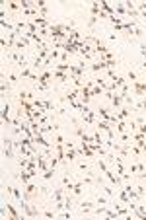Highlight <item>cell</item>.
<instances>
[{
  "mask_svg": "<svg viewBox=\"0 0 146 220\" xmlns=\"http://www.w3.org/2000/svg\"><path fill=\"white\" fill-rule=\"evenodd\" d=\"M64 197H66V189L64 187H57V189H53V193H51V201L53 203H61V201H64Z\"/></svg>",
  "mask_w": 146,
  "mask_h": 220,
  "instance_id": "6da1fadb",
  "label": "cell"
},
{
  "mask_svg": "<svg viewBox=\"0 0 146 220\" xmlns=\"http://www.w3.org/2000/svg\"><path fill=\"white\" fill-rule=\"evenodd\" d=\"M10 111H12V107H10V103L6 101L4 105H2V123H4V125H10V127H12V119H10Z\"/></svg>",
  "mask_w": 146,
  "mask_h": 220,
  "instance_id": "7a4b0ae2",
  "label": "cell"
},
{
  "mask_svg": "<svg viewBox=\"0 0 146 220\" xmlns=\"http://www.w3.org/2000/svg\"><path fill=\"white\" fill-rule=\"evenodd\" d=\"M6 191H8L10 195H14V197H16V201H18V203H24V201H25L24 193L20 191L18 187H14V185H8V187H6Z\"/></svg>",
  "mask_w": 146,
  "mask_h": 220,
  "instance_id": "3957f363",
  "label": "cell"
},
{
  "mask_svg": "<svg viewBox=\"0 0 146 220\" xmlns=\"http://www.w3.org/2000/svg\"><path fill=\"white\" fill-rule=\"evenodd\" d=\"M37 185L35 183H25V189H24V197H25V201H27L29 197H33L35 193H37Z\"/></svg>",
  "mask_w": 146,
  "mask_h": 220,
  "instance_id": "277c9868",
  "label": "cell"
},
{
  "mask_svg": "<svg viewBox=\"0 0 146 220\" xmlns=\"http://www.w3.org/2000/svg\"><path fill=\"white\" fill-rule=\"evenodd\" d=\"M121 107H123V98L119 94H115L113 99H111V109H113V111H119Z\"/></svg>",
  "mask_w": 146,
  "mask_h": 220,
  "instance_id": "5b68a950",
  "label": "cell"
},
{
  "mask_svg": "<svg viewBox=\"0 0 146 220\" xmlns=\"http://www.w3.org/2000/svg\"><path fill=\"white\" fill-rule=\"evenodd\" d=\"M90 70L92 72H99V70H107V62L105 61H95L94 64L90 66Z\"/></svg>",
  "mask_w": 146,
  "mask_h": 220,
  "instance_id": "8992f818",
  "label": "cell"
},
{
  "mask_svg": "<svg viewBox=\"0 0 146 220\" xmlns=\"http://www.w3.org/2000/svg\"><path fill=\"white\" fill-rule=\"evenodd\" d=\"M115 113H117V117L121 119V121H129V119H131V109H129V107H121L119 111H115Z\"/></svg>",
  "mask_w": 146,
  "mask_h": 220,
  "instance_id": "52a82bcc",
  "label": "cell"
},
{
  "mask_svg": "<svg viewBox=\"0 0 146 220\" xmlns=\"http://www.w3.org/2000/svg\"><path fill=\"white\" fill-rule=\"evenodd\" d=\"M92 208H94V203H92V201H82V203H80V212H82V214L90 212Z\"/></svg>",
  "mask_w": 146,
  "mask_h": 220,
  "instance_id": "ba28073f",
  "label": "cell"
},
{
  "mask_svg": "<svg viewBox=\"0 0 146 220\" xmlns=\"http://www.w3.org/2000/svg\"><path fill=\"white\" fill-rule=\"evenodd\" d=\"M82 189H84V183H82V181H74V189H72V195L80 197V195H82Z\"/></svg>",
  "mask_w": 146,
  "mask_h": 220,
  "instance_id": "9c48e42d",
  "label": "cell"
},
{
  "mask_svg": "<svg viewBox=\"0 0 146 220\" xmlns=\"http://www.w3.org/2000/svg\"><path fill=\"white\" fill-rule=\"evenodd\" d=\"M55 173H57V172H55V169H53V168L45 169V172H43V179H45V181H51V179L55 177Z\"/></svg>",
  "mask_w": 146,
  "mask_h": 220,
  "instance_id": "30bf717a",
  "label": "cell"
},
{
  "mask_svg": "<svg viewBox=\"0 0 146 220\" xmlns=\"http://www.w3.org/2000/svg\"><path fill=\"white\" fill-rule=\"evenodd\" d=\"M99 10H101V4H99V2H92V6H90V12H92V16H95V18H98Z\"/></svg>",
  "mask_w": 146,
  "mask_h": 220,
  "instance_id": "8fae6325",
  "label": "cell"
},
{
  "mask_svg": "<svg viewBox=\"0 0 146 220\" xmlns=\"http://www.w3.org/2000/svg\"><path fill=\"white\" fill-rule=\"evenodd\" d=\"M127 127L131 129V132H138V123L134 121V119H129V121H127Z\"/></svg>",
  "mask_w": 146,
  "mask_h": 220,
  "instance_id": "7c38bea8",
  "label": "cell"
},
{
  "mask_svg": "<svg viewBox=\"0 0 146 220\" xmlns=\"http://www.w3.org/2000/svg\"><path fill=\"white\" fill-rule=\"evenodd\" d=\"M95 203H98V205H109V197L107 195H98L95 197Z\"/></svg>",
  "mask_w": 146,
  "mask_h": 220,
  "instance_id": "4fadbf2b",
  "label": "cell"
},
{
  "mask_svg": "<svg viewBox=\"0 0 146 220\" xmlns=\"http://www.w3.org/2000/svg\"><path fill=\"white\" fill-rule=\"evenodd\" d=\"M115 127H117V132H119V135H123V132H127V121H119Z\"/></svg>",
  "mask_w": 146,
  "mask_h": 220,
  "instance_id": "5bb4252c",
  "label": "cell"
},
{
  "mask_svg": "<svg viewBox=\"0 0 146 220\" xmlns=\"http://www.w3.org/2000/svg\"><path fill=\"white\" fill-rule=\"evenodd\" d=\"M76 156H78V152H76V148H74V150H66L64 158H66V160H70V162H72V160H76Z\"/></svg>",
  "mask_w": 146,
  "mask_h": 220,
  "instance_id": "9a60e30c",
  "label": "cell"
},
{
  "mask_svg": "<svg viewBox=\"0 0 146 220\" xmlns=\"http://www.w3.org/2000/svg\"><path fill=\"white\" fill-rule=\"evenodd\" d=\"M31 103H33V107H35V109H45V101H41L39 98H35Z\"/></svg>",
  "mask_w": 146,
  "mask_h": 220,
  "instance_id": "2e32d148",
  "label": "cell"
},
{
  "mask_svg": "<svg viewBox=\"0 0 146 220\" xmlns=\"http://www.w3.org/2000/svg\"><path fill=\"white\" fill-rule=\"evenodd\" d=\"M6 6H8V10H12V12H16V10H22L20 2H6Z\"/></svg>",
  "mask_w": 146,
  "mask_h": 220,
  "instance_id": "e0dca14e",
  "label": "cell"
},
{
  "mask_svg": "<svg viewBox=\"0 0 146 220\" xmlns=\"http://www.w3.org/2000/svg\"><path fill=\"white\" fill-rule=\"evenodd\" d=\"M101 189H103V193L109 197V199H113V187H109V185H101Z\"/></svg>",
  "mask_w": 146,
  "mask_h": 220,
  "instance_id": "ac0fdd59",
  "label": "cell"
},
{
  "mask_svg": "<svg viewBox=\"0 0 146 220\" xmlns=\"http://www.w3.org/2000/svg\"><path fill=\"white\" fill-rule=\"evenodd\" d=\"M127 78L131 80V84H132V82H138V76H137V72H134V70H129L127 72Z\"/></svg>",
  "mask_w": 146,
  "mask_h": 220,
  "instance_id": "d6986e66",
  "label": "cell"
},
{
  "mask_svg": "<svg viewBox=\"0 0 146 220\" xmlns=\"http://www.w3.org/2000/svg\"><path fill=\"white\" fill-rule=\"evenodd\" d=\"M41 216H45V218H55V216H57V211H43Z\"/></svg>",
  "mask_w": 146,
  "mask_h": 220,
  "instance_id": "ffe728a7",
  "label": "cell"
},
{
  "mask_svg": "<svg viewBox=\"0 0 146 220\" xmlns=\"http://www.w3.org/2000/svg\"><path fill=\"white\" fill-rule=\"evenodd\" d=\"M68 56H70V53L62 51V53H61V59H59V62H66V64H68Z\"/></svg>",
  "mask_w": 146,
  "mask_h": 220,
  "instance_id": "44dd1931",
  "label": "cell"
},
{
  "mask_svg": "<svg viewBox=\"0 0 146 220\" xmlns=\"http://www.w3.org/2000/svg\"><path fill=\"white\" fill-rule=\"evenodd\" d=\"M98 169H99L101 173H103V172H107V164H105L103 160H99V162H98Z\"/></svg>",
  "mask_w": 146,
  "mask_h": 220,
  "instance_id": "7402d4cb",
  "label": "cell"
},
{
  "mask_svg": "<svg viewBox=\"0 0 146 220\" xmlns=\"http://www.w3.org/2000/svg\"><path fill=\"white\" fill-rule=\"evenodd\" d=\"M78 169H80V172H90V168H88V164H86V162H80V164H78Z\"/></svg>",
  "mask_w": 146,
  "mask_h": 220,
  "instance_id": "603a6c76",
  "label": "cell"
},
{
  "mask_svg": "<svg viewBox=\"0 0 146 220\" xmlns=\"http://www.w3.org/2000/svg\"><path fill=\"white\" fill-rule=\"evenodd\" d=\"M137 166H138V173H146V168H144V164H142L140 160L137 158Z\"/></svg>",
  "mask_w": 146,
  "mask_h": 220,
  "instance_id": "cb8c5ba5",
  "label": "cell"
},
{
  "mask_svg": "<svg viewBox=\"0 0 146 220\" xmlns=\"http://www.w3.org/2000/svg\"><path fill=\"white\" fill-rule=\"evenodd\" d=\"M18 78H20V76L16 74V72H10V74H8V80H10V82H16Z\"/></svg>",
  "mask_w": 146,
  "mask_h": 220,
  "instance_id": "d4e9b609",
  "label": "cell"
},
{
  "mask_svg": "<svg viewBox=\"0 0 146 220\" xmlns=\"http://www.w3.org/2000/svg\"><path fill=\"white\" fill-rule=\"evenodd\" d=\"M95 24H98V18H95V16H92V18H90V22H88V25H90V28H94Z\"/></svg>",
  "mask_w": 146,
  "mask_h": 220,
  "instance_id": "484cf974",
  "label": "cell"
},
{
  "mask_svg": "<svg viewBox=\"0 0 146 220\" xmlns=\"http://www.w3.org/2000/svg\"><path fill=\"white\" fill-rule=\"evenodd\" d=\"M64 148H66V150H74V142L66 140V142H64Z\"/></svg>",
  "mask_w": 146,
  "mask_h": 220,
  "instance_id": "4316f807",
  "label": "cell"
},
{
  "mask_svg": "<svg viewBox=\"0 0 146 220\" xmlns=\"http://www.w3.org/2000/svg\"><path fill=\"white\" fill-rule=\"evenodd\" d=\"M131 173H138V166H137V162H134V164H131Z\"/></svg>",
  "mask_w": 146,
  "mask_h": 220,
  "instance_id": "83f0119b",
  "label": "cell"
},
{
  "mask_svg": "<svg viewBox=\"0 0 146 220\" xmlns=\"http://www.w3.org/2000/svg\"><path fill=\"white\" fill-rule=\"evenodd\" d=\"M98 18H99V20H101V18H109V14H107V12H103V10H99Z\"/></svg>",
  "mask_w": 146,
  "mask_h": 220,
  "instance_id": "f1b7e54d",
  "label": "cell"
}]
</instances>
